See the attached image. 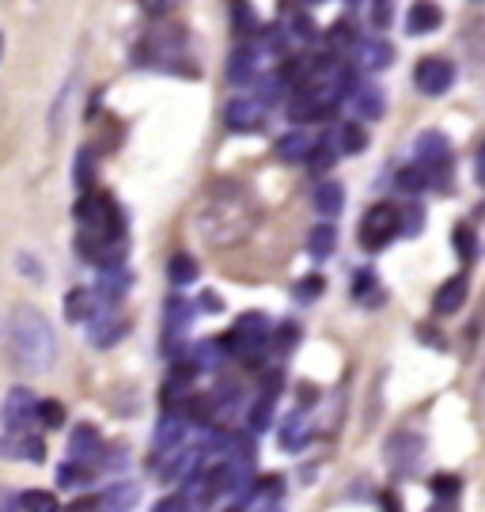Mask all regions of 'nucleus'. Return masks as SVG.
Masks as SVG:
<instances>
[{
	"label": "nucleus",
	"mask_w": 485,
	"mask_h": 512,
	"mask_svg": "<svg viewBox=\"0 0 485 512\" xmlns=\"http://www.w3.org/2000/svg\"><path fill=\"white\" fill-rule=\"evenodd\" d=\"M232 23L239 35H254L258 31V12L251 0H232Z\"/></svg>",
	"instance_id": "34"
},
{
	"label": "nucleus",
	"mask_w": 485,
	"mask_h": 512,
	"mask_svg": "<svg viewBox=\"0 0 485 512\" xmlns=\"http://www.w3.org/2000/svg\"><path fill=\"white\" fill-rule=\"evenodd\" d=\"M0 512H19V494H12L8 486H0Z\"/></svg>",
	"instance_id": "44"
},
{
	"label": "nucleus",
	"mask_w": 485,
	"mask_h": 512,
	"mask_svg": "<svg viewBox=\"0 0 485 512\" xmlns=\"http://www.w3.org/2000/svg\"><path fill=\"white\" fill-rule=\"evenodd\" d=\"M432 512H444V509H432Z\"/></svg>",
	"instance_id": "49"
},
{
	"label": "nucleus",
	"mask_w": 485,
	"mask_h": 512,
	"mask_svg": "<svg viewBox=\"0 0 485 512\" xmlns=\"http://www.w3.org/2000/svg\"><path fill=\"white\" fill-rule=\"evenodd\" d=\"M95 456H103V437H99V429L95 425H76L72 429V437H69V459L72 463H84L88 467Z\"/></svg>",
	"instance_id": "16"
},
{
	"label": "nucleus",
	"mask_w": 485,
	"mask_h": 512,
	"mask_svg": "<svg viewBox=\"0 0 485 512\" xmlns=\"http://www.w3.org/2000/svg\"><path fill=\"white\" fill-rule=\"evenodd\" d=\"M451 243H455V251H459V258L463 262H474L478 258V232L470 228V224H455V232H451Z\"/></svg>",
	"instance_id": "31"
},
{
	"label": "nucleus",
	"mask_w": 485,
	"mask_h": 512,
	"mask_svg": "<svg viewBox=\"0 0 485 512\" xmlns=\"http://www.w3.org/2000/svg\"><path fill=\"white\" fill-rule=\"evenodd\" d=\"M270 334H273L270 319H266L262 311H247V315L232 327V334L224 338V346H228V353L239 357V361L258 365V361L270 353Z\"/></svg>",
	"instance_id": "4"
},
{
	"label": "nucleus",
	"mask_w": 485,
	"mask_h": 512,
	"mask_svg": "<svg viewBox=\"0 0 485 512\" xmlns=\"http://www.w3.org/2000/svg\"><path fill=\"white\" fill-rule=\"evenodd\" d=\"M353 296L357 300H383V289L376 285V270H360L353 281Z\"/></svg>",
	"instance_id": "38"
},
{
	"label": "nucleus",
	"mask_w": 485,
	"mask_h": 512,
	"mask_svg": "<svg viewBox=\"0 0 485 512\" xmlns=\"http://www.w3.org/2000/svg\"><path fill=\"white\" fill-rule=\"evenodd\" d=\"M23 459H31V463H42V459H46V440L31 437V433H23Z\"/></svg>",
	"instance_id": "40"
},
{
	"label": "nucleus",
	"mask_w": 485,
	"mask_h": 512,
	"mask_svg": "<svg viewBox=\"0 0 485 512\" xmlns=\"http://www.w3.org/2000/svg\"><path fill=\"white\" fill-rule=\"evenodd\" d=\"M467 293H470L467 274L448 277V281L436 289V296H432V311H436V315H455V311L467 304Z\"/></svg>",
	"instance_id": "15"
},
{
	"label": "nucleus",
	"mask_w": 485,
	"mask_h": 512,
	"mask_svg": "<svg viewBox=\"0 0 485 512\" xmlns=\"http://www.w3.org/2000/svg\"><path fill=\"white\" fill-rule=\"evenodd\" d=\"M76 220H80V239L91 243H107V239H126V220L118 202L103 190H88L76 202Z\"/></svg>",
	"instance_id": "3"
},
{
	"label": "nucleus",
	"mask_w": 485,
	"mask_h": 512,
	"mask_svg": "<svg viewBox=\"0 0 485 512\" xmlns=\"http://www.w3.org/2000/svg\"><path fill=\"white\" fill-rule=\"evenodd\" d=\"M35 421L42 429H61V425H65V406L57 403V399H38Z\"/></svg>",
	"instance_id": "33"
},
{
	"label": "nucleus",
	"mask_w": 485,
	"mask_h": 512,
	"mask_svg": "<svg viewBox=\"0 0 485 512\" xmlns=\"http://www.w3.org/2000/svg\"><path fill=\"white\" fill-rule=\"evenodd\" d=\"M35 391L31 387H12L0 403V425L4 433H23L31 421H35Z\"/></svg>",
	"instance_id": "6"
},
{
	"label": "nucleus",
	"mask_w": 485,
	"mask_h": 512,
	"mask_svg": "<svg viewBox=\"0 0 485 512\" xmlns=\"http://www.w3.org/2000/svg\"><path fill=\"white\" fill-rule=\"evenodd\" d=\"M198 304H201V311H213V315H220V311H224V296L209 289V293H201Z\"/></svg>",
	"instance_id": "42"
},
{
	"label": "nucleus",
	"mask_w": 485,
	"mask_h": 512,
	"mask_svg": "<svg viewBox=\"0 0 485 512\" xmlns=\"http://www.w3.org/2000/svg\"><path fill=\"white\" fill-rule=\"evenodd\" d=\"M391 61H395L391 42H383V38H360L357 42V65L364 73H383V69H391Z\"/></svg>",
	"instance_id": "13"
},
{
	"label": "nucleus",
	"mask_w": 485,
	"mask_h": 512,
	"mask_svg": "<svg viewBox=\"0 0 485 512\" xmlns=\"http://www.w3.org/2000/svg\"><path fill=\"white\" fill-rule=\"evenodd\" d=\"M72 179H76V186L88 194V190H95V179H99V156H95V148H80L76 152V167H72Z\"/></svg>",
	"instance_id": "25"
},
{
	"label": "nucleus",
	"mask_w": 485,
	"mask_h": 512,
	"mask_svg": "<svg viewBox=\"0 0 485 512\" xmlns=\"http://www.w3.org/2000/svg\"><path fill=\"white\" fill-rule=\"evenodd\" d=\"M429 490L440 501H455V497L463 494V478L459 475H448V471H440V475H432L429 478Z\"/></svg>",
	"instance_id": "35"
},
{
	"label": "nucleus",
	"mask_w": 485,
	"mask_h": 512,
	"mask_svg": "<svg viewBox=\"0 0 485 512\" xmlns=\"http://www.w3.org/2000/svg\"><path fill=\"white\" fill-rule=\"evenodd\" d=\"M323 296V277H307V281H300L296 289H292V300L296 304H311V300H319Z\"/></svg>",
	"instance_id": "39"
},
{
	"label": "nucleus",
	"mask_w": 485,
	"mask_h": 512,
	"mask_svg": "<svg viewBox=\"0 0 485 512\" xmlns=\"http://www.w3.org/2000/svg\"><path fill=\"white\" fill-rule=\"evenodd\" d=\"M57 486H61V490H88L91 486V471L88 467H84V463H61V467H57Z\"/></svg>",
	"instance_id": "28"
},
{
	"label": "nucleus",
	"mask_w": 485,
	"mask_h": 512,
	"mask_svg": "<svg viewBox=\"0 0 485 512\" xmlns=\"http://www.w3.org/2000/svg\"><path fill=\"white\" fill-rule=\"evenodd\" d=\"M152 512H190V501L179 494H171V497H163V501H156Z\"/></svg>",
	"instance_id": "41"
},
{
	"label": "nucleus",
	"mask_w": 485,
	"mask_h": 512,
	"mask_svg": "<svg viewBox=\"0 0 485 512\" xmlns=\"http://www.w3.org/2000/svg\"><path fill=\"white\" fill-rule=\"evenodd\" d=\"M379 509L383 512H406L402 509V497H398L395 490H383V494H379Z\"/></svg>",
	"instance_id": "43"
},
{
	"label": "nucleus",
	"mask_w": 485,
	"mask_h": 512,
	"mask_svg": "<svg viewBox=\"0 0 485 512\" xmlns=\"http://www.w3.org/2000/svg\"><path fill=\"white\" fill-rule=\"evenodd\" d=\"M432 183V175L425 171L421 164H410V167H402L395 175V186L402 190V194H425Z\"/></svg>",
	"instance_id": "26"
},
{
	"label": "nucleus",
	"mask_w": 485,
	"mask_h": 512,
	"mask_svg": "<svg viewBox=\"0 0 485 512\" xmlns=\"http://www.w3.org/2000/svg\"><path fill=\"white\" fill-rule=\"evenodd\" d=\"M224 357H228V346H224V342H201L198 353H194V365H198V372H201V368H216Z\"/></svg>",
	"instance_id": "37"
},
{
	"label": "nucleus",
	"mask_w": 485,
	"mask_h": 512,
	"mask_svg": "<svg viewBox=\"0 0 485 512\" xmlns=\"http://www.w3.org/2000/svg\"><path fill=\"white\" fill-rule=\"evenodd\" d=\"M129 289H133V274H129L126 266H107V270H103V277H99V289H95V296H99V300H107V304H118Z\"/></svg>",
	"instance_id": "19"
},
{
	"label": "nucleus",
	"mask_w": 485,
	"mask_h": 512,
	"mask_svg": "<svg viewBox=\"0 0 485 512\" xmlns=\"http://www.w3.org/2000/svg\"><path fill=\"white\" fill-rule=\"evenodd\" d=\"M444 27V8L436 0H414L406 12V31L410 35H432Z\"/></svg>",
	"instance_id": "12"
},
{
	"label": "nucleus",
	"mask_w": 485,
	"mask_h": 512,
	"mask_svg": "<svg viewBox=\"0 0 485 512\" xmlns=\"http://www.w3.org/2000/svg\"><path fill=\"white\" fill-rule=\"evenodd\" d=\"M171 4H175V0H141V8L144 12H152V16H163Z\"/></svg>",
	"instance_id": "45"
},
{
	"label": "nucleus",
	"mask_w": 485,
	"mask_h": 512,
	"mask_svg": "<svg viewBox=\"0 0 485 512\" xmlns=\"http://www.w3.org/2000/svg\"><path fill=\"white\" fill-rule=\"evenodd\" d=\"M190 323H194V308H190V300H167V315H163V346L175 349V342L179 338H186V330H190Z\"/></svg>",
	"instance_id": "14"
},
{
	"label": "nucleus",
	"mask_w": 485,
	"mask_h": 512,
	"mask_svg": "<svg viewBox=\"0 0 485 512\" xmlns=\"http://www.w3.org/2000/svg\"><path fill=\"white\" fill-rule=\"evenodd\" d=\"M395 236H398V209L391 202L372 205L357 228V239L364 251H383L387 243H395Z\"/></svg>",
	"instance_id": "5"
},
{
	"label": "nucleus",
	"mask_w": 485,
	"mask_h": 512,
	"mask_svg": "<svg viewBox=\"0 0 485 512\" xmlns=\"http://www.w3.org/2000/svg\"><path fill=\"white\" fill-rule=\"evenodd\" d=\"M0 54H4V35H0Z\"/></svg>",
	"instance_id": "47"
},
{
	"label": "nucleus",
	"mask_w": 485,
	"mask_h": 512,
	"mask_svg": "<svg viewBox=\"0 0 485 512\" xmlns=\"http://www.w3.org/2000/svg\"><path fill=\"white\" fill-rule=\"evenodd\" d=\"M4 342L16 368L31 376H46L57 361V334L54 323L31 304H16L4 319Z\"/></svg>",
	"instance_id": "1"
},
{
	"label": "nucleus",
	"mask_w": 485,
	"mask_h": 512,
	"mask_svg": "<svg viewBox=\"0 0 485 512\" xmlns=\"http://www.w3.org/2000/svg\"><path fill=\"white\" fill-rule=\"evenodd\" d=\"M414 156L417 164L425 167V171H436V175H448L451 167V141L448 133H440V129H425L421 137L414 141Z\"/></svg>",
	"instance_id": "7"
},
{
	"label": "nucleus",
	"mask_w": 485,
	"mask_h": 512,
	"mask_svg": "<svg viewBox=\"0 0 485 512\" xmlns=\"http://www.w3.org/2000/svg\"><path fill=\"white\" fill-rule=\"evenodd\" d=\"M315 175H326L330 167H334V145L330 141H319V145H311V152H307V160H304Z\"/></svg>",
	"instance_id": "36"
},
{
	"label": "nucleus",
	"mask_w": 485,
	"mask_h": 512,
	"mask_svg": "<svg viewBox=\"0 0 485 512\" xmlns=\"http://www.w3.org/2000/svg\"><path fill=\"white\" fill-rule=\"evenodd\" d=\"M353 110H357L360 122H379L383 110H387V99H383V88L364 80V84H353Z\"/></svg>",
	"instance_id": "17"
},
{
	"label": "nucleus",
	"mask_w": 485,
	"mask_h": 512,
	"mask_svg": "<svg viewBox=\"0 0 485 512\" xmlns=\"http://www.w3.org/2000/svg\"><path fill=\"white\" fill-rule=\"evenodd\" d=\"M171 459H175V463L163 471V482H167V486H179V482H194V478H198L201 463H205V452H201V448H186V452H182L179 448V456H171Z\"/></svg>",
	"instance_id": "18"
},
{
	"label": "nucleus",
	"mask_w": 485,
	"mask_h": 512,
	"mask_svg": "<svg viewBox=\"0 0 485 512\" xmlns=\"http://www.w3.org/2000/svg\"><path fill=\"white\" fill-rule=\"evenodd\" d=\"M95 308H99L95 289H72L69 300H65V319L69 323H88L91 315H95Z\"/></svg>",
	"instance_id": "22"
},
{
	"label": "nucleus",
	"mask_w": 485,
	"mask_h": 512,
	"mask_svg": "<svg viewBox=\"0 0 485 512\" xmlns=\"http://www.w3.org/2000/svg\"><path fill=\"white\" fill-rule=\"evenodd\" d=\"M258 65H262V54L247 46V50H239V54L232 57V65H228V80H232L235 88H239V84L247 88V84L258 80Z\"/></svg>",
	"instance_id": "21"
},
{
	"label": "nucleus",
	"mask_w": 485,
	"mask_h": 512,
	"mask_svg": "<svg viewBox=\"0 0 485 512\" xmlns=\"http://www.w3.org/2000/svg\"><path fill=\"white\" fill-rule=\"evenodd\" d=\"M95 509H99V501H95V497H80V501H72L65 512H95Z\"/></svg>",
	"instance_id": "46"
},
{
	"label": "nucleus",
	"mask_w": 485,
	"mask_h": 512,
	"mask_svg": "<svg viewBox=\"0 0 485 512\" xmlns=\"http://www.w3.org/2000/svg\"><path fill=\"white\" fill-rule=\"evenodd\" d=\"M167 277H171V285L175 289H186V285H194L198 281V262H194V255H175L171 258V266H167Z\"/></svg>",
	"instance_id": "27"
},
{
	"label": "nucleus",
	"mask_w": 485,
	"mask_h": 512,
	"mask_svg": "<svg viewBox=\"0 0 485 512\" xmlns=\"http://www.w3.org/2000/svg\"><path fill=\"white\" fill-rule=\"evenodd\" d=\"M137 497H141V490H137L133 482H114L103 501H107L110 512H126V509H133V505H137Z\"/></svg>",
	"instance_id": "29"
},
{
	"label": "nucleus",
	"mask_w": 485,
	"mask_h": 512,
	"mask_svg": "<svg viewBox=\"0 0 485 512\" xmlns=\"http://www.w3.org/2000/svg\"><path fill=\"white\" fill-rule=\"evenodd\" d=\"M311 4H319V0H311Z\"/></svg>",
	"instance_id": "50"
},
{
	"label": "nucleus",
	"mask_w": 485,
	"mask_h": 512,
	"mask_svg": "<svg viewBox=\"0 0 485 512\" xmlns=\"http://www.w3.org/2000/svg\"><path fill=\"white\" fill-rule=\"evenodd\" d=\"M334 247H338V228L323 220V224H315L311 232H307V255L311 258H330L334 255Z\"/></svg>",
	"instance_id": "23"
},
{
	"label": "nucleus",
	"mask_w": 485,
	"mask_h": 512,
	"mask_svg": "<svg viewBox=\"0 0 485 512\" xmlns=\"http://www.w3.org/2000/svg\"><path fill=\"white\" fill-rule=\"evenodd\" d=\"M228 512H247V509H228Z\"/></svg>",
	"instance_id": "48"
},
{
	"label": "nucleus",
	"mask_w": 485,
	"mask_h": 512,
	"mask_svg": "<svg viewBox=\"0 0 485 512\" xmlns=\"http://www.w3.org/2000/svg\"><path fill=\"white\" fill-rule=\"evenodd\" d=\"M19 509L23 512H61V501L50 490H27L19 497Z\"/></svg>",
	"instance_id": "32"
},
{
	"label": "nucleus",
	"mask_w": 485,
	"mask_h": 512,
	"mask_svg": "<svg viewBox=\"0 0 485 512\" xmlns=\"http://www.w3.org/2000/svg\"><path fill=\"white\" fill-rule=\"evenodd\" d=\"M345 209V186L338 179H323L315 186V213L323 220H334Z\"/></svg>",
	"instance_id": "20"
},
{
	"label": "nucleus",
	"mask_w": 485,
	"mask_h": 512,
	"mask_svg": "<svg viewBox=\"0 0 485 512\" xmlns=\"http://www.w3.org/2000/svg\"><path fill=\"white\" fill-rule=\"evenodd\" d=\"M251 228H254V205L235 186H220L198 213V236L209 247H235L239 239L251 236Z\"/></svg>",
	"instance_id": "2"
},
{
	"label": "nucleus",
	"mask_w": 485,
	"mask_h": 512,
	"mask_svg": "<svg viewBox=\"0 0 485 512\" xmlns=\"http://www.w3.org/2000/svg\"><path fill=\"white\" fill-rule=\"evenodd\" d=\"M338 148H342L345 156L364 152V148H368V133H364V126H360V122H345V126L338 129Z\"/></svg>",
	"instance_id": "30"
},
{
	"label": "nucleus",
	"mask_w": 485,
	"mask_h": 512,
	"mask_svg": "<svg viewBox=\"0 0 485 512\" xmlns=\"http://www.w3.org/2000/svg\"><path fill=\"white\" fill-rule=\"evenodd\" d=\"M421 456H425V440L417 433H395L387 440V463L395 475H414Z\"/></svg>",
	"instance_id": "9"
},
{
	"label": "nucleus",
	"mask_w": 485,
	"mask_h": 512,
	"mask_svg": "<svg viewBox=\"0 0 485 512\" xmlns=\"http://www.w3.org/2000/svg\"><path fill=\"white\" fill-rule=\"evenodd\" d=\"M186 425L190 421L182 418V410L179 414H163L160 425H156V459H148V467H160V459H167V452H179Z\"/></svg>",
	"instance_id": "11"
},
{
	"label": "nucleus",
	"mask_w": 485,
	"mask_h": 512,
	"mask_svg": "<svg viewBox=\"0 0 485 512\" xmlns=\"http://www.w3.org/2000/svg\"><path fill=\"white\" fill-rule=\"evenodd\" d=\"M224 122H228L232 133H258L262 122H266V107H262L254 95H239V99H232L228 110H224Z\"/></svg>",
	"instance_id": "10"
},
{
	"label": "nucleus",
	"mask_w": 485,
	"mask_h": 512,
	"mask_svg": "<svg viewBox=\"0 0 485 512\" xmlns=\"http://www.w3.org/2000/svg\"><path fill=\"white\" fill-rule=\"evenodd\" d=\"M311 145H315V141L307 137L304 129H292V133H285V137L277 141V156H281L285 164H304Z\"/></svg>",
	"instance_id": "24"
},
{
	"label": "nucleus",
	"mask_w": 485,
	"mask_h": 512,
	"mask_svg": "<svg viewBox=\"0 0 485 512\" xmlns=\"http://www.w3.org/2000/svg\"><path fill=\"white\" fill-rule=\"evenodd\" d=\"M414 84L421 95H444L455 84V65H451L448 57H421L414 69Z\"/></svg>",
	"instance_id": "8"
}]
</instances>
